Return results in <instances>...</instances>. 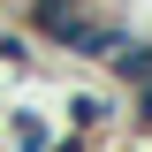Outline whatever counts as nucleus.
<instances>
[{"label":"nucleus","instance_id":"nucleus-6","mask_svg":"<svg viewBox=\"0 0 152 152\" xmlns=\"http://www.w3.org/2000/svg\"><path fill=\"white\" fill-rule=\"evenodd\" d=\"M0 107H8V99H0Z\"/></svg>","mask_w":152,"mask_h":152},{"label":"nucleus","instance_id":"nucleus-2","mask_svg":"<svg viewBox=\"0 0 152 152\" xmlns=\"http://www.w3.org/2000/svg\"><path fill=\"white\" fill-rule=\"evenodd\" d=\"M99 69H107V84H114V91H137V84H152V31H129L107 61H99Z\"/></svg>","mask_w":152,"mask_h":152},{"label":"nucleus","instance_id":"nucleus-4","mask_svg":"<svg viewBox=\"0 0 152 152\" xmlns=\"http://www.w3.org/2000/svg\"><path fill=\"white\" fill-rule=\"evenodd\" d=\"M46 61H53V53H46V46H38V38L23 31L15 15H0V69H15V76H38Z\"/></svg>","mask_w":152,"mask_h":152},{"label":"nucleus","instance_id":"nucleus-5","mask_svg":"<svg viewBox=\"0 0 152 152\" xmlns=\"http://www.w3.org/2000/svg\"><path fill=\"white\" fill-rule=\"evenodd\" d=\"M46 152H107V137H84V129H53Z\"/></svg>","mask_w":152,"mask_h":152},{"label":"nucleus","instance_id":"nucleus-3","mask_svg":"<svg viewBox=\"0 0 152 152\" xmlns=\"http://www.w3.org/2000/svg\"><path fill=\"white\" fill-rule=\"evenodd\" d=\"M0 137H8V152H46V145H53V114H38V107H0Z\"/></svg>","mask_w":152,"mask_h":152},{"label":"nucleus","instance_id":"nucleus-1","mask_svg":"<svg viewBox=\"0 0 152 152\" xmlns=\"http://www.w3.org/2000/svg\"><path fill=\"white\" fill-rule=\"evenodd\" d=\"M122 122H129V99L114 91V84H107V91H91V84L69 91V129H84V137H114Z\"/></svg>","mask_w":152,"mask_h":152}]
</instances>
